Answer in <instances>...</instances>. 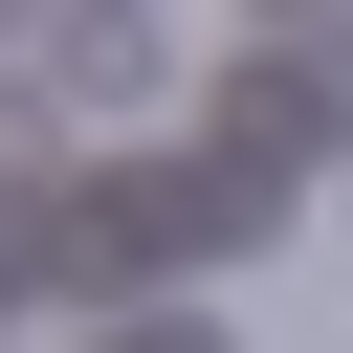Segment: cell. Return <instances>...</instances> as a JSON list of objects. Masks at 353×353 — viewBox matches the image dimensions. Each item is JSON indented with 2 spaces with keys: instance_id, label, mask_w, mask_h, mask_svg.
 <instances>
[{
  "instance_id": "6da1fadb",
  "label": "cell",
  "mask_w": 353,
  "mask_h": 353,
  "mask_svg": "<svg viewBox=\"0 0 353 353\" xmlns=\"http://www.w3.org/2000/svg\"><path fill=\"white\" fill-rule=\"evenodd\" d=\"M132 353H221V331H132Z\"/></svg>"
},
{
  "instance_id": "7a4b0ae2",
  "label": "cell",
  "mask_w": 353,
  "mask_h": 353,
  "mask_svg": "<svg viewBox=\"0 0 353 353\" xmlns=\"http://www.w3.org/2000/svg\"><path fill=\"white\" fill-rule=\"evenodd\" d=\"M22 22H44V0H0V44H22Z\"/></svg>"
}]
</instances>
